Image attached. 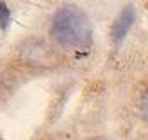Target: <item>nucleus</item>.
Instances as JSON below:
<instances>
[{"mask_svg": "<svg viewBox=\"0 0 148 140\" xmlns=\"http://www.w3.org/2000/svg\"><path fill=\"white\" fill-rule=\"evenodd\" d=\"M139 109H141L143 116L148 117V89L143 93V96H141V100H139Z\"/></svg>", "mask_w": 148, "mask_h": 140, "instance_id": "nucleus-4", "label": "nucleus"}, {"mask_svg": "<svg viewBox=\"0 0 148 140\" xmlns=\"http://www.w3.org/2000/svg\"><path fill=\"white\" fill-rule=\"evenodd\" d=\"M9 21H11V12H9V7L0 2V28H7L9 26Z\"/></svg>", "mask_w": 148, "mask_h": 140, "instance_id": "nucleus-3", "label": "nucleus"}, {"mask_svg": "<svg viewBox=\"0 0 148 140\" xmlns=\"http://www.w3.org/2000/svg\"><path fill=\"white\" fill-rule=\"evenodd\" d=\"M132 21H134V11H132V7H125L120 12V16L115 19L113 28H112V39H113L115 44H120L125 39V35L131 30Z\"/></svg>", "mask_w": 148, "mask_h": 140, "instance_id": "nucleus-2", "label": "nucleus"}, {"mask_svg": "<svg viewBox=\"0 0 148 140\" xmlns=\"http://www.w3.org/2000/svg\"><path fill=\"white\" fill-rule=\"evenodd\" d=\"M51 35L64 47H87L92 42L89 18L73 6H64L54 14Z\"/></svg>", "mask_w": 148, "mask_h": 140, "instance_id": "nucleus-1", "label": "nucleus"}]
</instances>
